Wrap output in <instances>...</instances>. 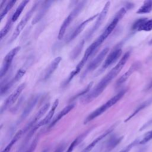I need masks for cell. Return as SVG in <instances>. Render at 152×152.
Segmentation results:
<instances>
[{
  "label": "cell",
  "mask_w": 152,
  "mask_h": 152,
  "mask_svg": "<svg viewBox=\"0 0 152 152\" xmlns=\"http://www.w3.org/2000/svg\"><path fill=\"white\" fill-rule=\"evenodd\" d=\"M126 12V9L125 7H122L116 13V14H115L114 18H113V20H112V21L106 27L105 30L103 31L102 34L95 41H94V43L96 44V45L97 46V48L103 42V41L112 32V31L114 30V28L117 26L118 23L125 15Z\"/></svg>",
  "instance_id": "cell-2"
},
{
  "label": "cell",
  "mask_w": 152,
  "mask_h": 152,
  "mask_svg": "<svg viewBox=\"0 0 152 152\" xmlns=\"http://www.w3.org/2000/svg\"><path fill=\"white\" fill-rule=\"evenodd\" d=\"M122 49L121 48H116L115 49H113L109 55L106 58V60L104 62V64L102 66L103 69H106L109 66L113 65L121 56L122 54Z\"/></svg>",
  "instance_id": "cell-12"
},
{
  "label": "cell",
  "mask_w": 152,
  "mask_h": 152,
  "mask_svg": "<svg viewBox=\"0 0 152 152\" xmlns=\"http://www.w3.org/2000/svg\"><path fill=\"white\" fill-rule=\"evenodd\" d=\"M39 97L37 96H33L32 97H31L29 100V101L28 102L25 109L23 110V112L21 115V119H24L27 116V115L30 113V112L33 110V109L34 107L37 100H38Z\"/></svg>",
  "instance_id": "cell-16"
},
{
  "label": "cell",
  "mask_w": 152,
  "mask_h": 152,
  "mask_svg": "<svg viewBox=\"0 0 152 152\" xmlns=\"http://www.w3.org/2000/svg\"><path fill=\"white\" fill-rule=\"evenodd\" d=\"M15 3H16V1H14V0L10 1L7 3V4L3 8V9L2 10V11L1 12V15H0L1 21L3 19V18L5 17V15L8 12V11L13 7V6L14 5V4Z\"/></svg>",
  "instance_id": "cell-25"
},
{
  "label": "cell",
  "mask_w": 152,
  "mask_h": 152,
  "mask_svg": "<svg viewBox=\"0 0 152 152\" xmlns=\"http://www.w3.org/2000/svg\"><path fill=\"white\" fill-rule=\"evenodd\" d=\"M25 83H22L20 84L6 99L5 102H4L3 106L1 108V112H2L4 110L7 109L9 106L12 105L13 103H14L17 99L18 98V97L20 96L21 93H22L23 89L25 87Z\"/></svg>",
  "instance_id": "cell-9"
},
{
  "label": "cell",
  "mask_w": 152,
  "mask_h": 152,
  "mask_svg": "<svg viewBox=\"0 0 152 152\" xmlns=\"http://www.w3.org/2000/svg\"><path fill=\"white\" fill-rule=\"evenodd\" d=\"M114 127H111L109 129H107L106 132H104L103 134L99 136L97 138H96L95 140H94L90 144H88L81 152H90L91 151V150L96 146V145L100 141H101L103 138H104L105 137H106L109 134H110L112 130L113 129Z\"/></svg>",
  "instance_id": "cell-15"
},
{
  "label": "cell",
  "mask_w": 152,
  "mask_h": 152,
  "mask_svg": "<svg viewBox=\"0 0 152 152\" xmlns=\"http://www.w3.org/2000/svg\"><path fill=\"white\" fill-rule=\"evenodd\" d=\"M12 21H11V18H10V20L9 19L8 20V21L7 22L5 26L3 27V28L1 30V33H0V37L1 39H2L3 37L6 36V34L8 33V32L9 31V30H10L11 26H12Z\"/></svg>",
  "instance_id": "cell-27"
},
{
  "label": "cell",
  "mask_w": 152,
  "mask_h": 152,
  "mask_svg": "<svg viewBox=\"0 0 152 152\" xmlns=\"http://www.w3.org/2000/svg\"><path fill=\"white\" fill-rule=\"evenodd\" d=\"M84 44V40L81 41V42H80L77 46H75V48H74V49L72 50V53H71V58L72 59H75L77 57V56L80 54V53L81 52L83 48V46Z\"/></svg>",
  "instance_id": "cell-26"
},
{
  "label": "cell",
  "mask_w": 152,
  "mask_h": 152,
  "mask_svg": "<svg viewBox=\"0 0 152 152\" xmlns=\"http://www.w3.org/2000/svg\"><path fill=\"white\" fill-rule=\"evenodd\" d=\"M51 2H50V1H45L43 2V4L42 5V7L40 8L39 12L35 16V17L33 18V20L32 21V24H33L37 23L38 21H39L42 19V18L44 16V15L46 14V11L48 10L49 8L50 7Z\"/></svg>",
  "instance_id": "cell-20"
},
{
  "label": "cell",
  "mask_w": 152,
  "mask_h": 152,
  "mask_svg": "<svg viewBox=\"0 0 152 152\" xmlns=\"http://www.w3.org/2000/svg\"><path fill=\"white\" fill-rule=\"evenodd\" d=\"M39 2H36L33 7L31 8V9L29 10L28 12H27V14L25 15V16L21 19V20L20 21V22L18 23V24L15 30H14L12 36L10 40V42H12L13 40H14L20 34V33L22 31V30H23L24 27L26 26V25L27 24V22L28 21V20L30 19V18L31 17V16L33 15V13L34 12L35 10H36V8L37 7Z\"/></svg>",
  "instance_id": "cell-5"
},
{
  "label": "cell",
  "mask_w": 152,
  "mask_h": 152,
  "mask_svg": "<svg viewBox=\"0 0 152 152\" xmlns=\"http://www.w3.org/2000/svg\"><path fill=\"white\" fill-rule=\"evenodd\" d=\"M23 134V131L22 130H20L19 131H18L15 135H14V137H13V138L11 140V141L10 142V143H8V144L7 145V147L1 151V152H10L11 148L12 147V146L15 144V143L18 140V139L21 137V135Z\"/></svg>",
  "instance_id": "cell-24"
},
{
  "label": "cell",
  "mask_w": 152,
  "mask_h": 152,
  "mask_svg": "<svg viewBox=\"0 0 152 152\" xmlns=\"http://www.w3.org/2000/svg\"><path fill=\"white\" fill-rule=\"evenodd\" d=\"M110 2L109 1H107L106 4L104 5L103 10H102L100 14H99L98 15V18L95 23V24H94L93 27L91 28V29L90 30V31L88 33L87 35V39H89L90 38L93 34H94V33L98 29V28L100 26V25L102 24V23H103V21H104V18H106L107 12L109 10V7H110Z\"/></svg>",
  "instance_id": "cell-8"
},
{
  "label": "cell",
  "mask_w": 152,
  "mask_h": 152,
  "mask_svg": "<svg viewBox=\"0 0 152 152\" xmlns=\"http://www.w3.org/2000/svg\"><path fill=\"white\" fill-rule=\"evenodd\" d=\"M61 61V57L58 56L51 62V63L49 65V66L47 67L45 71L43 78L44 80H46L49 77H51V75L53 74L54 71L58 67Z\"/></svg>",
  "instance_id": "cell-14"
},
{
  "label": "cell",
  "mask_w": 152,
  "mask_h": 152,
  "mask_svg": "<svg viewBox=\"0 0 152 152\" xmlns=\"http://www.w3.org/2000/svg\"><path fill=\"white\" fill-rule=\"evenodd\" d=\"M109 52V48H106L103 49L102 50L100 51V52L91 61V62L88 64L87 66L86 70L85 71L84 73L86 75L89 72H91L95 69L102 62V61L104 59V57L106 56V54Z\"/></svg>",
  "instance_id": "cell-10"
},
{
  "label": "cell",
  "mask_w": 152,
  "mask_h": 152,
  "mask_svg": "<svg viewBox=\"0 0 152 152\" xmlns=\"http://www.w3.org/2000/svg\"><path fill=\"white\" fill-rule=\"evenodd\" d=\"M151 140H152V130L147 132L144 135L143 138L140 140L139 144H141V145L144 144Z\"/></svg>",
  "instance_id": "cell-28"
},
{
  "label": "cell",
  "mask_w": 152,
  "mask_h": 152,
  "mask_svg": "<svg viewBox=\"0 0 152 152\" xmlns=\"http://www.w3.org/2000/svg\"><path fill=\"white\" fill-rule=\"evenodd\" d=\"M58 103H59V100L58 99H56L55 101L54 102L53 104H52V106L50 109V110H49V113H48V115L45 117L44 119H43L41 121H40L34 128L33 129L31 130V131L30 132V135H28L29 137H30L33 134L40 126H43V125H45L46 124H47L49 122V121L52 119V117L53 116V114L55 113V111L58 105Z\"/></svg>",
  "instance_id": "cell-11"
},
{
  "label": "cell",
  "mask_w": 152,
  "mask_h": 152,
  "mask_svg": "<svg viewBox=\"0 0 152 152\" xmlns=\"http://www.w3.org/2000/svg\"><path fill=\"white\" fill-rule=\"evenodd\" d=\"M42 152H47V150H43Z\"/></svg>",
  "instance_id": "cell-35"
},
{
  "label": "cell",
  "mask_w": 152,
  "mask_h": 152,
  "mask_svg": "<svg viewBox=\"0 0 152 152\" xmlns=\"http://www.w3.org/2000/svg\"><path fill=\"white\" fill-rule=\"evenodd\" d=\"M86 3V1L80 2L78 4H77V6H75V7L72 11V12L64 20V22L62 23V25L60 27L59 31V33H58V39L61 40L63 38V37L64 36V34H65V31H66V28L69 26L71 23L72 21L74 18L78 14L80 11L84 7Z\"/></svg>",
  "instance_id": "cell-4"
},
{
  "label": "cell",
  "mask_w": 152,
  "mask_h": 152,
  "mask_svg": "<svg viewBox=\"0 0 152 152\" xmlns=\"http://www.w3.org/2000/svg\"><path fill=\"white\" fill-rule=\"evenodd\" d=\"M20 49V46H17L12 49H11L4 57L2 65L1 68V72H0V76L1 78H2L8 72L11 64L12 62L13 59L15 56V55L17 54V53L19 52Z\"/></svg>",
  "instance_id": "cell-6"
},
{
  "label": "cell",
  "mask_w": 152,
  "mask_h": 152,
  "mask_svg": "<svg viewBox=\"0 0 152 152\" xmlns=\"http://www.w3.org/2000/svg\"><path fill=\"white\" fill-rule=\"evenodd\" d=\"M152 11V1L148 0L144 2L143 4L138 8L136 13L138 14H145Z\"/></svg>",
  "instance_id": "cell-21"
},
{
  "label": "cell",
  "mask_w": 152,
  "mask_h": 152,
  "mask_svg": "<svg viewBox=\"0 0 152 152\" xmlns=\"http://www.w3.org/2000/svg\"><path fill=\"white\" fill-rule=\"evenodd\" d=\"M38 140H39V137H37L35 138V139L33 140V141L32 142V143L31 144L30 147L25 151V152H33L34 151V149L36 148L37 142H38Z\"/></svg>",
  "instance_id": "cell-31"
},
{
  "label": "cell",
  "mask_w": 152,
  "mask_h": 152,
  "mask_svg": "<svg viewBox=\"0 0 152 152\" xmlns=\"http://www.w3.org/2000/svg\"><path fill=\"white\" fill-rule=\"evenodd\" d=\"M130 52H126L118 62V64L99 82V83L91 90V91H90L84 97L83 101L84 103H88L98 97L104 91L108 84L110 83L111 81L120 72L128 60Z\"/></svg>",
  "instance_id": "cell-1"
},
{
  "label": "cell",
  "mask_w": 152,
  "mask_h": 152,
  "mask_svg": "<svg viewBox=\"0 0 152 152\" xmlns=\"http://www.w3.org/2000/svg\"><path fill=\"white\" fill-rule=\"evenodd\" d=\"M90 131H87L84 133H83L81 135H79L77 138H76L70 144V145L69 146V147L68 148V149L66 150V152H72L73 150L74 149V148L84 139V138L88 134V133Z\"/></svg>",
  "instance_id": "cell-23"
},
{
  "label": "cell",
  "mask_w": 152,
  "mask_h": 152,
  "mask_svg": "<svg viewBox=\"0 0 152 152\" xmlns=\"http://www.w3.org/2000/svg\"><path fill=\"white\" fill-rule=\"evenodd\" d=\"M140 152H142V151H140Z\"/></svg>",
  "instance_id": "cell-36"
},
{
  "label": "cell",
  "mask_w": 152,
  "mask_h": 152,
  "mask_svg": "<svg viewBox=\"0 0 152 152\" xmlns=\"http://www.w3.org/2000/svg\"><path fill=\"white\" fill-rule=\"evenodd\" d=\"M140 140H138V139H137V140H135L133 142H132L131 144H129L128 146H126L124 149H123L122 151H121L120 152H129L130 151V150L133 147H134L135 145H137L139 144V142H140Z\"/></svg>",
  "instance_id": "cell-30"
},
{
  "label": "cell",
  "mask_w": 152,
  "mask_h": 152,
  "mask_svg": "<svg viewBox=\"0 0 152 152\" xmlns=\"http://www.w3.org/2000/svg\"><path fill=\"white\" fill-rule=\"evenodd\" d=\"M99 15V14H96V15H93L92 17L86 19V20H84L83 22H82L81 23H80L75 28V30L73 31V32L70 34V36H69V37L67 39V42H71V40H74L84 29V28L85 27V26L89 23L91 21L93 20L96 17H97Z\"/></svg>",
  "instance_id": "cell-13"
},
{
  "label": "cell",
  "mask_w": 152,
  "mask_h": 152,
  "mask_svg": "<svg viewBox=\"0 0 152 152\" xmlns=\"http://www.w3.org/2000/svg\"><path fill=\"white\" fill-rule=\"evenodd\" d=\"M29 2V1L27 0H25V1H23L20 5H18V7L17 8L15 11L14 12V14H12V17H11V21L12 22H15V21L17 20V19L18 18V17H20V14H21V12H23L24 8H25V7L26 6V5Z\"/></svg>",
  "instance_id": "cell-22"
},
{
  "label": "cell",
  "mask_w": 152,
  "mask_h": 152,
  "mask_svg": "<svg viewBox=\"0 0 152 152\" xmlns=\"http://www.w3.org/2000/svg\"><path fill=\"white\" fill-rule=\"evenodd\" d=\"M25 72H26V71L24 69H20L17 71V72L16 73V74H15V77H14V78L12 79L14 82L16 83L18 81H19L22 78V77L24 75Z\"/></svg>",
  "instance_id": "cell-29"
},
{
  "label": "cell",
  "mask_w": 152,
  "mask_h": 152,
  "mask_svg": "<svg viewBox=\"0 0 152 152\" xmlns=\"http://www.w3.org/2000/svg\"><path fill=\"white\" fill-rule=\"evenodd\" d=\"M151 88H152V78L149 82V83L148 84V85L147 86V90H149Z\"/></svg>",
  "instance_id": "cell-33"
},
{
  "label": "cell",
  "mask_w": 152,
  "mask_h": 152,
  "mask_svg": "<svg viewBox=\"0 0 152 152\" xmlns=\"http://www.w3.org/2000/svg\"><path fill=\"white\" fill-rule=\"evenodd\" d=\"M75 106V104H70L66 107H65L54 118V119L52 121L51 124L49 125V127H52L53 125H55L61 119H62L64 116H65L67 113H68Z\"/></svg>",
  "instance_id": "cell-19"
},
{
  "label": "cell",
  "mask_w": 152,
  "mask_h": 152,
  "mask_svg": "<svg viewBox=\"0 0 152 152\" xmlns=\"http://www.w3.org/2000/svg\"><path fill=\"white\" fill-rule=\"evenodd\" d=\"M49 106H50L49 103H47L45 105H43L40 109V110L37 112V113L35 115V116H34L33 119L31 121V122L29 123L28 126L26 127V129H28V128L32 126L39 119H40L44 115V114L47 112V110L49 108Z\"/></svg>",
  "instance_id": "cell-17"
},
{
  "label": "cell",
  "mask_w": 152,
  "mask_h": 152,
  "mask_svg": "<svg viewBox=\"0 0 152 152\" xmlns=\"http://www.w3.org/2000/svg\"><path fill=\"white\" fill-rule=\"evenodd\" d=\"M64 149H65V144H62L56 148V149L54 152H63Z\"/></svg>",
  "instance_id": "cell-32"
},
{
  "label": "cell",
  "mask_w": 152,
  "mask_h": 152,
  "mask_svg": "<svg viewBox=\"0 0 152 152\" xmlns=\"http://www.w3.org/2000/svg\"><path fill=\"white\" fill-rule=\"evenodd\" d=\"M126 92V90H123L121 91H119L118 94H116L115 96L112 97L110 99H109L107 102L102 104L99 107L97 108L95 110H94L93 112H91L85 119L84 124H87L88 122L92 121L93 119H95L97 116L102 115L104 112H105L108 108H110L112 106H113L115 104H116L125 94Z\"/></svg>",
  "instance_id": "cell-3"
},
{
  "label": "cell",
  "mask_w": 152,
  "mask_h": 152,
  "mask_svg": "<svg viewBox=\"0 0 152 152\" xmlns=\"http://www.w3.org/2000/svg\"><path fill=\"white\" fill-rule=\"evenodd\" d=\"M152 44V39L149 41V45H151Z\"/></svg>",
  "instance_id": "cell-34"
},
{
  "label": "cell",
  "mask_w": 152,
  "mask_h": 152,
  "mask_svg": "<svg viewBox=\"0 0 152 152\" xmlns=\"http://www.w3.org/2000/svg\"><path fill=\"white\" fill-rule=\"evenodd\" d=\"M131 28L136 31H150L152 30V19L139 18L133 23Z\"/></svg>",
  "instance_id": "cell-7"
},
{
  "label": "cell",
  "mask_w": 152,
  "mask_h": 152,
  "mask_svg": "<svg viewBox=\"0 0 152 152\" xmlns=\"http://www.w3.org/2000/svg\"><path fill=\"white\" fill-rule=\"evenodd\" d=\"M139 66V65L138 64L137 62V63H134V64H132L131 67L129 68V69L125 72L124 73L119 79L117 81V83H116V84L118 86L119 85H121L122 84H123L124 83H125L127 80L128 78L130 77V75L135 71L137 69V68H138Z\"/></svg>",
  "instance_id": "cell-18"
}]
</instances>
